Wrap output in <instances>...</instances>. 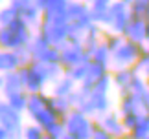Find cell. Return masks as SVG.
<instances>
[{
  "mask_svg": "<svg viewBox=\"0 0 149 139\" xmlns=\"http://www.w3.org/2000/svg\"><path fill=\"white\" fill-rule=\"evenodd\" d=\"M33 28L24 22L19 17L8 26H0V50H11L17 51L20 48H26L33 39Z\"/></svg>",
  "mask_w": 149,
  "mask_h": 139,
  "instance_id": "6da1fadb",
  "label": "cell"
},
{
  "mask_svg": "<svg viewBox=\"0 0 149 139\" xmlns=\"http://www.w3.org/2000/svg\"><path fill=\"white\" fill-rule=\"evenodd\" d=\"M68 19H42L37 28V33L42 35L50 42V46L63 48L68 42Z\"/></svg>",
  "mask_w": 149,
  "mask_h": 139,
  "instance_id": "7a4b0ae2",
  "label": "cell"
},
{
  "mask_svg": "<svg viewBox=\"0 0 149 139\" xmlns=\"http://www.w3.org/2000/svg\"><path fill=\"white\" fill-rule=\"evenodd\" d=\"M22 84H24V90L28 94H39V92H44V88L50 84L46 72H44V66L41 62H30L28 66H22L19 70Z\"/></svg>",
  "mask_w": 149,
  "mask_h": 139,
  "instance_id": "3957f363",
  "label": "cell"
},
{
  "mask_svg": "<svg viewBox=\"0 0 149 139\" xmlns=\"http://www.w3.org/2000/svg\"><path fill=\"white\" fill-rule=\"evenodd\" d=\"M131 17L133 15H131V8L127 4L120 2V0H112V4H111V8H109L107 17H105V20H103L101 26L105 28V31L123 35Z\"/></svg>",
  "mask_w": 149,
  "mask_h": 139,
  "instance_id": "277c9868",
  "label": "cell"
},
{
  "mask_svg": "<svg viewBox=\"0 0 149 139\" xmlns=\"http://www.w3.org/2000/svg\"><path fill=\"white\" fill-rule=\"evenodd\" d=\"M63 121H65L68 134L76 136L79 139H90V136L94 132V126H96V119L87 115V114H83L77 108H74Z\"/></svg>",
  "mask_w": 149,
  "mask_h": 139,
  "instance_id": "5b68a950",
  "label": "cell"
},
{
  "mask_svg": "<svg viewBox=\"0 0 149 139\" xmlns=\"http://www.w3.org/2000/svg\"><path fill=\"white\" fill-rule=\"evenodd\" d=\"M144 51H146V44H136V42H133V40H123V44L112 53L111 70L133 68Z\"/></svg>",
  "mask_w": 149,
  "mask_h": 139,
  "instance_id": "8992f818",
  "label": "cell"
},
{
  "mask_svg": "<svg viewBox=\"0 0 149 139\" xmlns=\"http://www.w3.org/2000/svg\"><path fill=\"white\" fill-rule=\"evenodd\" d=\"M85 62H90V55L81 42H66L61 48V66L65 72Z\"/></svg>",
  "mask_w": 149,
  "mask_h": 139,
  "instance_id": "52a82bcc",
  "label": "cell"
},
{
  "mask_svg": "<svg viewBox=\"0 0 149 139\" xmlns=\"http://www.w3.org/2000/svg\"><path fill=\"white\" fill-rule=\"evenodd\" d=\"M0 126H4L13 137H20L24 128V114L11 108L6 99H0Z\"/></svg>",
  "mask_w": 149,
  "mask_h": 139,
  "instance_id": "ba28073f",
  "label": "cell"
},
{
  "mask_svg": "<svg viewBox=\"0 0 149 139\" xmlns=\"http://www.w3.org/2000/svg\"><path fill=\"white\" fill-rule=\"evenodd\" d=\"M96 123H98L101 128H105L109 134H112L114 137H122L123 134H127V130L123 128L122 115H120L118 110H109V112L98 115V117H96Z\"/></svg>",
  "mask_w": 149,
  "mask_h": 139,
  "instance_id": "9c48e42d",
  "label": "cell"
},
{
  "mask_svg": "<svg viewBox=\"0 0 149 139\" xmlns=\"http://www.w3.org/2000/svg\"><path fill=\"white\" fill-rule=\"evenodd\" d=\"M147 28L149 22L147 19H138V17H131L127 28L123 31L125 40H133L136 44H146L147 42Z\"/></svg>",
  "mask_w": 149,
  "mask_h": 139,
  "instance_id": "30bf717a",
  "label": "cell"
},
{
  "mask_svg": "<svg viewBox=\"0 0 149 139\" xmlns=\"http://www.w3.org/2000/svg\"><path fill=\"white\" fill-rule=\"evenodd\" d=\"M111 75H112V84L120 94H127L133 81L136 79L138 75V70L134 66L133 68H118V70H111Z\"/></svg>",
  "mask_w": 149,
  "mask_h": 139,
  "instance_id": "8fae6325",
  "label": "cell"
},
{
  "mask_svg": "<svg viewBox=\"0 0 149 139\" xmlns=\"http://www.w3.org/2000/svg\"><path fill=\"white\" fill-rule=\"evenodd\" d=\"M118 112L120 115L125 114H147L144 110V99L134 94H120V101H118Z\"/></svg>",
  "mask_w": 149,
  "mask_h": 139,
  "instance_id": "7c38bea8",
  "label": "cell"
},
{
  "mask_svg": "<svg viewBox=\"0 0 149 139\" xmlns=\"http://www.w3.org/2000/svg\"><path fill=\"white\" fill-rule=\"evenodd\" d=\"M22 68V61L17 51L11 50H0V73H11Z\"/></svg>",
  "mask_w": 149,
  "mask_h": 139,
  "instance_id": "4fadbf2b",
  "label": "cell"
},
{
  "mask_svg": "<svg viewBox=\"0 0 149 139\" xmlns=\"http://www.w3.org/2000/svg\"><path fill=\"white\" fill-rule=\"evenodd\" d=\"M77 86H79V84L76 83V81L70 79V77L65 73L63 77H59L54 84H52L50 95H55V97H70L74 92H76Z\"/></svg>",
  "mask_w": 149,
  "mask_h": 139,
  "instance_id": "5bb4252c",
  "label": "cell"
},
{
  "mask_svg": "<svg viewBox=\"0 0 149 139\" xmlns=\"http://www.w3.org/2000/svg\"><path fill=\"white\" fill-rule=\"evenodd\" d=\"M103 35H105V28H103V26L92 24V26L88 28V31L85 33V39H83V46H85V50L88 51V55L101 44Z\"/></svg>",
  "mask_w": 149,
  "mask_h": 139,
  "instance_id": "9a60e30c",
  "label": "cell"
},
{
  "mask_svg": "<svg viewBox=\"0 0 149 139\" xmlns=\"http://www.w3.org/2000/svg\"><path fill=\"white\" fill-rule=\"evenodd\" d=\"M30 119H31V123H35V125L41 126V128L46 130L50 125H54L55 121H59V115H57L55 110L52 108V101H50V104H48L46 108L39 110V112H35V114H31Z\"/></svg>",
  "mask_w": 149,
  "mask_h": 139,
  "instance_id": "2e32d148",
  "label": "cell"
},
{
  "mask_svg": "<svg viewBox=\"0 0 149 139\" xmlns=\"http://www.w3.org/2000/svg\"><path fill=\"white\" fill-rule=\"evenodd\" d=\"M70 0H48L42 11V19H66V9Z\"/></svg>",
  "mask_w": 149,
  "mask_h": 139,
  "instance_id": "e0dca14e",
  "label": "cell"
},
{
  "mask_svg": "<svg viewBox=\"0 0 149 139\" xmlns=\"http://www.w3.org/2000/svg\"><path fill=\"white\" fill-rule=\"evenodd\" d=\"M48 48H50V42L42 37V35H39L35 31L33 39L30 40V44H28V51H30V55H31V61L39 62V61H41V57L46 53Z\"/></svg>",
  "mask_w": 149,
  "mask_h": 139,
  "instance_id": "ac0fdd59",
  "label": "cell"
},
{
  "mask_svg": "<svg viewBox=\"0 0 149 139\" xmlns=\"http://www.w3.org/2000/svg\"><path fill=\"white\" fill-rule=\"evenodd\" d=\"M90 15V6L81 2V0H72L68 4V9H66V19L68 22H76V20H81L85 17Z\"/></svg>",
  "mask_w": 149,
  "mask_h": 139,
  "instance_id": "d6986e66",
  "label": "cell"
},
{
  "mask_svg": "<svg viewBox=\"0 0 149 139\" xmlns=\"http://www.w3.org/2000/svg\"><path fill=\"white\" fill-rule=\"evenodd\" d=\"M111 70L105 68V66H101V64H96V62L90 61V68H88V73H87V77H85V81L79 86H83V88H88V90H92L94 88V84L98 83V81L103 77L105 73H109Z\"/></svg>",
  "mask_w": 149,
  "mask_h": 139,
  "instance_id": "ffe728a7",
  "label": "cell"
},
{
  "mask_svg": "<svg viewBox=\"0 0 149 139\" xmlns=\"http://www.w3.org/2000/svg\"><path fill=\"white\" fill-rule=\"evenodd\" d=\"M22 90H24V84H22L19 70L4 75V92H2L4 97H8L11 94H17V92H22Z\"/></svg>",
  "mask_w": 149,
  "mask_h": 139,
  "instance_id": "44dd1931",
  "label": "cell"
},
{
  "mask_svg": "<svg viewBox=\"0 0 149 139\" xmlns=\"http://www.w3.org/2000/svg\"><path fill=\"white\" fill-rule=\"evenodd\" d=\"M6 101H8V104L11 108H15L17 112L20 114H26V108H28V99H30V94H28L26 90L22 92H17V94H11L8 97H4Z\"/></svg>",
  "mask_w": 149,
  "mask_h": 139,
  "instance_id": "7402d4cb",
  "label": "cell"
},
{
  "mask_svg": "<svg viewBox=\"0 0 149 139\" xmlns=\"http://www.w3.org/2000/svg\"><path fill=\"white\" fill-rule=\"evenodd\" d=\"M90 61L96 62V64H101V66H105L111 70V61H112V53L109 51V48L105 44H103V40H101V44L96 48L92 53H90Z\"/></svg>",
  "mask_w": 149,
  "mask_h": 139,
  "instance_id": "603a6c76",
  "label": "cell"
},
{
  "mask_svg": "<svg viewBox=\"0 0 149 139\" xmlns=\"http://www.w3.org/2000/svg\"><path fill=\"white\" fill-rule=\"evenodd\" d=\"M52 108L55 110V114L59 115V119H65L74 110V106H72V103H70L68 97H55V95H52Z\"/></svg>",
  "mask_w": 149,
  "mask_h": 139,
  "instance_id": "cb8c5ba5",
  "label": "cell"
},
{
  "mask_svg": "<svg viewBox=\"0 0 149 139\" xmlns=\"http://www.w3.org/2000/svg\"><path fill=\"white\" fill-rule=\"evenodd\" d=\"M134 139H149V114H144L138 119V123L129 132Z\"/></svg>",
  "mask_w": 149,
  "mask_h": 139,
  "instance_id": "d4e9b609",
  "label": "cell"
},
{
  "mask_svg": "<svg viewBox=\"0 0 149 139\" xmlns=\"http://www.w3.org/2000/svg\"><path fill=\"white\" fill-rule=\"evenodd\" d=\"M123 35H120V33H111V31H105V35H103V44L109 48V51L111 53H114L120 46L123 44Z\"/></svg>",
  "mask_w": 149,
  "mask_h": 139,
  "instance_id": "484cf974",
  "label": "cell"
},
{
  "mask_svg": "<svg viewBox=\"0 0 149 139\" xmlns=\"http://www.w3.org/2000/svg\"><path fill=\"white\" fill-rule=\"evenodd\" d=\"M131 8V15L138 17V19H149V0H133Z\"/></svg>",
  "mask_w": 149,
  "mask_h": 139,
  "instance_id": "4316f807",
  "label": "cell"
},
{
  "mask_svg": "<svg viewBox=\"0 0 149 139\" xmlns=\"http://www.w3.org/2000/svg\"><path fill=\"white\" fill-rule=\"evenodd\" d=\"M147 90H149V84H147V81L144 79V75L138 73L136 75V79L133 81V84H131V88H129V94H134V95H138L144 99V95L147 94Z\"/></svg>",
  "mask_w": 149,
  "mask_h": 139,
  "instance_id": "83f0119b",
  "label": "cell"
},
{
  "mask_svg": "<svg viewBox=\"0 0 149 139\" xmlns=\"http://www.w3.org/2000/svg\"><path fill=\"white\" fill-rule=\"evenodd\" d=\"M44 136H46L44 128H41V126L35 125V123L26 125L24 128H22V134H20L22 139H44Z\"/></svg>",
  "mask_w": 149,
  "mask_h": 139,
  "instance_id": "f1b7e54d",
  "label": "cell"
},
{
  "mask_svg": "<svg viewBox=\"0 0 149 139\" xmlns=\"http://www.w3.org/2000/svg\"><path fill=\"white\" fill-rule=\"evenodd\" d=\"M88 68H90V62H85V64H79L76 68H72V70H68V72H65L70 79H74L77 84H81L85 77H87V73H88Z\"/></svg>",
  "mask_w": 149,
  "mask_h": 139,
  "instance_id": "f546056e",
  "label": "cell"
},
{
  "mask_svg": "<svg viewBox=\"0 0 149 139\" xmlns=\"http://www.w3.org/2000/svg\"><path fill=\"white\" fill-rule=\"evenodd\" d=\"M15 19H19V11H17L13 6H2L0 8V26H8L11 24Z\"/></svg>",
  "mask_w": 149,
  "mask_h": 139,
  "instance_id": "4dcf8cb0",
  "label": "cell"
},
{
  "mask_svg": "<svg viewBox=\"0 0 149 139\" xmlns=\"http://www.w3.org/2000/svg\"><path fill=\"white\" fill-rule=\"evenodd\" d=\"M46 136H50V137H55V139H61L63 136L66 134V126H65V121L63 119H59V121H55L54 125H50L46 130Z\"/></svg>",
  "mask_w": 149,
  "mask_h": 139,
  "instance_id": "1f68e13d",
  "label": "cell"
},
{
  "mask_svg": "<svg viewBox=\"0 0 149 139\" xmlns=\"http://www.w3.org/2000/svg\"><path fill=\"white\" fill-rule=\"evenodd\" d=\"M144 114H125V115H122V123H123V128L127 130V132H131L136 126V123H138V119L142 117Z\"/></svg>",
  "mask_w": 149,
  "mask_h": 139,
  "instance_id": "d6a6232c",
  "label": "cell"
},
{
  "mask_svg": "<svg viewBox=\"0 0 149 139\" xmlns=\"http://www.w3.org/2000/svg\"><path fill=\"white\" fill-rule=\"evenodd\" d=\"M90 139H116V137H114L112 134H109L105 128H101V126L96 123L94 132H92V136H90Z\"/></svg>",
  "mask_w": 149,
  "mask_h": 139,
  "instance_id": "836d02e7",
  "label": "cell"
},
{
  "mask_svg": "<svg viewBox=\"0 0 149 139\" xmlns=\"http://www.w3.org/2000/svg\"><path fill=\"white\" fill-rule=\"evenodd\" d=\"M8 2H9V6H13V8L19 11V15H20L26 8H30V6L33 4V0H8Z\"/></svg>",
  "mask_w": 149,
  "mask_h": 139,
  "instance_id": "e575fe53",
  "label": "cell"
},
{
  "mask_svg": "<svg viewBox=\"0 0 149 139\" xmlns=\"http://www.w3.org/2000/svg\"><path fill=\"white\" fill-rule=\"evenodd\" d=\"M147 66H149V53H147V51H144V53L140 55V59L136 61L134 68L138 70V73H142V72H144V70H146Z\"/></svg>",
  "mask_w": 149,
  "mask_h": 139,
  "instance_id": "d590c367",
  "label": "cell"
},
{
  "mask_svg": "<svg viewBox=\"0 0 149 139\" xmlns=\"http://www.w3.org/2000/svg\"><path fill=\"white\" fill-rule=\"evenodd\" d=\"M0 139H15V137L11 136L9 132H8V130L4 128V126H0Z\"/></svg>",
  "mask_w": 149,
  "mask_h": 139,
  "instance_id": "8d00e7d4",
  "label": "cell"
},
{
  "mask_svg": "<svg viewBox=\"0 0 149 139\" xmlns=\"http://www.w3.org/2000/svg\"><path fill=\"white\" fill-rule=\"evenodd\" d=\"M46 2H48V0H33V4H35L41 11H44V8H46Z\"/></svg>",
  "mask_w": 149,
  "mask_h": 139,
  "instance_id": "74e56055",
  "label": "cell"
},
{
  "mask_svg": "<svg viewBox=\"0 0 149 139\" xmlns=\"http://www.w3.org/2000/svg\"><path fill=\"white\" fill-rule=\"evenodd\" d=\"M144 110L149 114V90H147V94L144 95Z\"/></svg>",
  "mask_w": 149,
  "mask_h": 139,
  "instance_id": "f35d334b",
  "label": "cell"
},
{
  "mask_svg": "<svg viewBox=\"0 0 149 139\" xmlns=\"http://www.w3.org/2000/svg\"><path fill=\"white\" fill-rule=\"evenodd\" d=\"M142 75H144V79L147 81V84H149V66H147V68L144 70V72H142Z\"/></svg>",
  "mask_w": 149,
  "mask_h": 139,
  "instance_id": "ab89813d",
  "label": "cell"
},
{
  "mask_svg": "<svg viewBox=\"0 0 149 139\" xmlns=\"http://www.w3.org/2000/svg\"><path fill=\"white\" fill-rule=\"evenodd\" d=\"M4 92V73H0V94Z\"/></svg>",
  "mask_w": 149,
  "mask_h": 139,
  "instance_id": "60d3db41",
  "label": "cell"
},
{
  "mask_svg": "<svg viewBox=\"0 0 149 139\" xmlns=\"http://www.w3.org/2000/svg\"><path fill=\"white\" fill-rule=\"evenodd\" d=\"M61 139H79V137H76V136H72V134H68V132H66V134L63 136Z\"/></svg>",
  "mask_w": 149,
  "mask_h": 139,
  "instance_id": "b9f144b4",
  "label": "cell"
},
{
  "mask_svg": "<svg viewBox=\"0 0 149 139\" xmlns=\"http://www.w3.org/2000/svg\"><path fill=\"white\" fill-rule=\"evenodd\" d=\"M116 139H134V137H133V136H131L129 132H127V134H123L122 137H116Z\"/></svg>",
  "mask_w": 149,
  "mask_h": 139,
  "instance_id": "7bdbcfd3",
  "label": "cell"
},
{
  "mask_svg": "<svg viewBox=\"0 0 149 139\" xmlns=\"http://www.w3.org/2000/svg\"><path fill=\"white\" fill-rule=\"evenodd\" d=\"M120 2H123V4H127V6H131V4H133V0H120Z\"/></svg>",
  "mask_w": 149,
  "mask_h": 139,
  "instance_id": "ee69618b",
  "label": "cell"
},
{
  "mask_svg": "<svg viewBox=\"0 0 149 139\" xmlns=\"http://www.w3.org/2000/svg\"><path fill=\"white\" fill-rule=\"evenodd\" d=\"M81 2H85V4H88V6H90V4L94 2V0H81Z\"/></svg>",
  "mask_w": 149,
  "mask_h": 139,
  "instance_id": "f6af8a7d",
  "label": "cell"
},
{
  "mask_svg": "<svg viewBox=\"0 0 149 139\" xmlns=\"http://www.w3.org/2000/svg\"><path fill=\"white\" fill-rule=\"evenodd\" d=\"M146 51L149 53V42H146Z\"/></svg>",
  "mask_w": 149,
  "mask_h": 139,
  "instance_id": "bcb514c9",
  "label": "cell"
},
{
  "mask_svg": "<svg viewBox=\"0 0 149 139\" xmlns=\"http://www.w3.org/2000/svg\"><path fill=\"white\" fill-rule=\"evenodd\" d=\"M149 22V20H147ZM147 42H149V28H147Z\"/></svg>",
  "mask_w": 149,
  "mask_h": 139,
  "instance_id": "7dc6e473",
  "label": "cell"
},
{
  "mask_svg": "<svg viewBox=\"0 0 149 139\" xmlns=\"http://www.w3.org/2000/svg\"><path fill=\"white\" fill-rule=\"evenodd\" d=\"M44 139H55V137H50V136H44Z\"/></svg>",
  "mask_w": 149,
  "mask_h": 139,
  "instance_id": "c3c4849f",
  "label": "cell"
},
{
  "mask_svg": "<svg viewBox=\"0 0 149 139\" xmlns=\"http://www.w3.org/2000/svg\"><path fill=\"white\" fill-rule=\"evenodd\" d=\"M15 139H22V137H15Z\"/></svg>",
  "mask_w": 149,
  "mask_h": 139,
  "instance_id": "681fc988",
  "label": "cell"
},
{
  "mask_svg": "<svg viewBox=\"0 0 149 139\" xmlns=\"http://www.w3.org/2000/svg\"><path fill=\"white\" fill-rule=\"evenodd\" d=\"M0 4H2V0H0Z\"/></svg>",
  "mask_w": 149,
  "mask_h": 139,
  "instance_id": "f907efd6",
  "label": "cell"
},
{
  "mask_svg": "<svg viewBox=\"0 0 149 139\" xmlns=\"http://www.w3.org/2000/svg\"><path fill=\"white\" fill-rule=\"evenodd\" d=\"M147 20H149V19H147Z\"/></svg>",
  "mask_w": 149,
  "mask_h": 139,
  "instance_id": "816d5d0a",
  "label": "cell"
}]
</instances>
